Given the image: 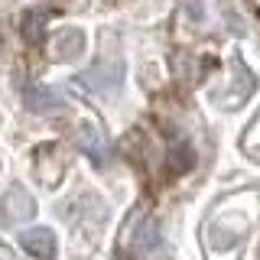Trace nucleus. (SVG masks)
I'll return each instance as SVG.
<instances>
[{
	"label": "nucleus",
	"mask_w": 260,
	"mask_h": 260,
	"mask_svg": "<svg viewBox=\"0 0 260 260\" xmlns=\"http://www.w3.org/2000/svg\"><path fill=\"white\" fill-rule=\"evenodd\" d=\"M85 81L101 98H114V94L120 91V85H124V55H120L117 43H114V32H104L101 55H98L94 65L88 69Z\"/></svg>",
	"instance_id": "nucleus-1"
},
{
	"label": "nucleus",
	"mask_w": 260,
	"mask_h": 260,
	"mask_svg": "<svg viewBox=\"0 0 260 260\" xmlns=\"http://www.w3.org/2000/svg\"><path fill=\"white\" fill-rule=\"evenodd\" d=\"M250 91H254V75H250L238 59H234L231 62V72H228V85L218 91V104L228 108V111H234V108H241V104L247 101Z\"/></svg>",
	"instance_id": "nucleus-2"
},
{
	"label": "nucleus",
	"mask_w": 260,
	"mask_h": 260,
	"mask_svg": "<svg viewBox=\"0 0 260 260\" xmlns=\"http://www.w3.org/2000/svg\"><path fill=\"white\" fill-rule=\"evenodd\" d=\"M32 215H36V202L29 199V192L23 185H10L4 192V199H0V218L7 224H23Z\"/></svg>",
	"instance_id": "nucleus-3"
},
{
	"label": "nucleus",
	"mask_w": 260,
	"mask_h": 260,
	"mask_svg": "<svg viewBox=\"0 0 260 260\" xmlns=\"http://www.w3.org/2000/svg\"><path fill=\"white\" fill-rule=\"evenodd\" d=\"M159 241V231L150 218H130L127 231H124V244L130 254H150Z\"/></svg>",
	"instance_id": "nucleus-4"
},
{
	"label": "nucleus",
	"mask_w": 260,
	"mask_h": 260,
	"mask_svg": "<svg viewBox=\"0 0 260 260\" xmlns=\"http://www.w3.org/2000/svg\"><path fill=\"white\" fill-rule=\"evenodd\" d=\"M81 49H85V32L69 26V29H59L49 36V55H52L55 62H75L81 55Z\"/></svg>",
	"instance_id": "nucleus-5"
},
{
	"label": "nucleus",
	"mask_w": 260,
	"mask_h": 260,
	"mask_svg": "<svg viewBox=\"0 0 260 260\" xmlns=\"http://www.w3.org/2000/svg\"><path fill=\"white\" fill-rule=\"evenodd\" d=\"M32 162H36V176L43 179L46 185H59V179L65 173V153L59 150V146H55V143L39 146L36 156H32Z\"/></svg>",
	"instance_id": "nucleus-6"
},
{
	"label": "nucleus",
	"mask_w": 260,
	"mask_h": 260,
	"mask_svg": "<svg viewBox=\"0 0 260 260\" xmlns=\"http://www.w3.org/2000/svg\"><path fill=\"white\" fill-rule=\"evenodd\" d=\"M72 137H75V146H78L81 153H85L88 159L104 162V156H108V140H104V134L91 124V120H81Z\"/></svg>",
	"instance_id": "nucleus-7"
},
{
	"label": "nucleus",
	"mask_w": 260,
	"mask_h": 260,
	"mask_svg": "<svg viewBox=\"0 0 260 260\" xmlns=\"http://www.w3.org/2000/svg\"><path fill=\"white\" fill-rule=\"evenodd\" d=\"M20 247L36 260H52L55 257V234L49 228H29L20 234Z\"/></svg>",
	"instance_id": "nucleus-8"
},
{
	"label": "nucleus",
	"mask_w": 260,
	"mask_h": 260,
	"mask_svg": "<svg viewBox=\"0 0 260 260\" xmlns=\"http://www.w3.org/2000/svg\"><path fill=\"white\" fill-rule=\"evenodd\" d=\"M23 104L32 114H55L65 108V98L52 88H39V85H26L23 88Z\"/></svg>",
	"instance_id": "nucleus-9"
},
{
	"label": "nucleus",
	"mask_w": 260,
	"mask_h": 260,
	"mask_svg": "<svg viewBox=\"0 0 260 260\" xmlns=\"http://www.w3.org/2000/svg\"><path fill=\"white\" fill-rule=\"evenodd\" d=\"M43 26H46V16L26 13V20H23V36H26L29 43H39V39H43Z\"/></svg>",
	"instance_id": "nucleus-10"
}]
</instances>
